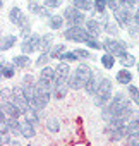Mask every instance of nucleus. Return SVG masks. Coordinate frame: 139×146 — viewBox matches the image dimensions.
Wrapping results in <instances>:
<instances>
[{
	"label": "nucleus",
	"instance_id": "nucleus-1",
	"mask_svg": "<svg viewBox=\"0 0 139 146\" xmlns=\"http://www.w3.org/2000/svg\"><path fill=\"white\" fill-rule=\"evenodd\" d=\"M93 78V70L88 64H79L76 67V70L71 74V79H69V88L72 90H84L88 81Z\"/></svg>",
	"mask_w": 139,
	"mask_h": 146
},
{
	"label": "nucleus",
	"instance_id": "nucleus-2",
	"mask_svg": "<svg viewBox=\"0 0 139 146\" xmlns=\"http://www.w3.org/2000/svg\"><path fill=\"white\" fill-rule=\"evenodd\" d=\"M129 103H130V98H127L124 93H120V91H118V93H115V95H113L112 102H110L107 107H103V108H101V117H103L107 122H110V120H112V119H113V117H115L122 108H124V107H127Z\"/></svg>",
	"mask_w": 139,
	"mask_h": 146
},
{
	"label": "nucleus",
	"instance_id": "nucleus-3",
	"mask_svg": "<svg viewBox=\"0 0 139 146\" xmlns=\"http://www.w3.org/2000/svg\"><path fill=\"white\" fill-rule=\"evenodd\" d=\"M112 98H113V95H112V81L108 78H101L100 88H98V91L95 95V105L103 108L112 102Z\"/></svg>",
	"mask_w": 139,
	"mask_h": 146
},
{
	"label": "nucleus",
	"instance_id": "nucleus-4",
	"mask_svg": "<svg viewBox=\"0 0 139 146\" xmlns=\"http://www.w3.org/2000/svg\"><path fill=\"white\" fill-rule=\"evenodd\" d=\"M64 38L69 40V41H74V43H86L89 38H93L86 28L83 26H69L65 31H64Z\"/></svg>",
	"mask_w": 139,
	"mask_h": 146
},
{
	"label": "nucleus",
	"instance_id": "nucleus-5",
	"mask_svg": "<svg viewBox=\"0 0 139 146\" xmlns=\"http://www.w3.org/2000/svg\"><path fill=\"white\" fill-rule=\"evenodd\" d=\"M103 48L107 50V53H112L115 57H122L127 53V45L124 41H118L115 38H105L103 40Z\"/></svg>",
	"mask_w": 139,
	"mask_h": 146
},
{
	"label": "nucleus",
	"instance_id": "nucleus-6",
	"mask_svg": "<svg viewBox=\"0 0 139 146\" xmlns=\"http://www.w3.org/2000/svg\"><path fill=\"white\" fill-rule=\"evenodd\" d=\"M71 67H69L67 62H58L55 67V81L53 86H62V84H69V79H71Z\"/></svg>",
	"mask_w": 139,
	"mask_h": 146
},
{
	"label": "nucleus",
	"instance_id": "nucleus-7",
	"mask_svg": "<svg viewBox=\"0 0 139 146\" xmlns=\"http://www.w3.org/2000/svg\"><path fill=\"white\" fill-rule=\"evenodd\" d=\"M113 19L120 28H130V24L134 23V16L130 12L129 7H120L113 12Z\"/></svg>",
	"mask_w": 139,
	"mask_h": 146
},
{
	"label": "nucleus",
	"instance_id": "nucleus-8",
	"mask_svg": "<svg viewBox=\"0 0 139 146\" xmlns=\"http://www.w3.org/2000/svg\"><path fill=\"white\" fill-rule=\"evenodd\" d=\"M64 17L69 23V26H81V23H86L84 12L76 9V7H67L65 12H64Z\"/></svg>",
	"mask_w": 139,
	"mask_h": 146
},
{
	"label": "nucleus",
	"instance_id": "nucleus-9",
	"mask_svg": "<svg viewBox=\"0 0 139 146\" xmlns=\"http://www.w3.org/2000/svg\"><path fill=\"white\" fill-rule=\"evenodd\" d=\"M38 43H40V36H38L36 33H31V35L26 36V38L23 40V43H21V50H23V53H24V55L33 53L34 50H38Z\"/></svg>",
	"mask_w": 139,
	"mask_h": 146
},
{
	"label": "nucleus",
	"instance_id": "nucleus-10",
	"mask_svg": "<svg viewBox=\"0 0 139 146\" xmlns=\"http://www.w3.org/2000/svg\"><path fill=\"white\" fill-rule=\"evenodd\" d=\"M2 110H4L11 119H19V117L23 115V112H21L12 102H5V100H2Z\"/></svg>",
	"mask_w": 139,
	"mask_h": 146
},
{
	"label": "nucleus",
	"instance_id": "nucleus-11",
	"mask_svg": "<svg viewBox=\"0 0 139 146\" xmlns=\"http://www.w3.org/2000/svg\"><path fill=\"white\" fill-rule=\"evenodd\" d=\"M84 28L88 29V33H89L93 38H98L100 33H101V24H100L98 19H86V26H84Z\"/></svg>",
	"mask_w": 139,
	"mask_h": 146
},
{
	"label": "nucleus",
	"instance_id": "nucleus-12",
	"mask_svg": "<svg viewBox=\"0 0 139 146\" xmlns=\"http://www.w3.org/2000/svg\"><path fill=\"white\" fill-rule=\"evenodd\" d=\"M115 81L118 84H124V86H129L132 83V74L129 69H120L117 74H115Z\"/></svg>",
	"mask_w": 139,
	"mask_h": 146
},
{
	"label": "nucleus",
	"instance_id": "nucleus-13",
	"mask_svg": "<svg viewBox=\"0 0 139 146\" xmlns=\"http://www.w3.org/2000/svg\"><path fill=\"white\" fill-rule=\"evenodd\" d=\"M52 40H53V36L48 33V35H43V36H40V43H38V50L41 52V53H50V50L53 48L52 46Z\"/></svg>",
	"mask_w": 139,
	"mask_h": 146
},
{
	"label": "nucleus",
	"instance_id": "nucleus-14",
	"mask_svg": "<svg viewBox=\"0 0 139 146\" xmlns=\"http://www.w3.org/2000/svg\"><path fill=\"white\" fill-rule=\"evenodd\" d=\"M100 81H101V78H98V76H95L93 74V78L88 81V84H86V93L89 95V96H95L96 95V91H98V88H100Z\"/></svg>",
	"mask_w": 139,
	"mask_h": 146
},
{
	"label": "nucleus",
	"instance_id": "nucleus-15",
	"mask_svg": "<svg viewBox=\"0 0 139 146\" xmlns=\"http://www.w3.org/2000/svg\"><path fill=\"white\" fill-rule=\"evenodd\" d=\"M0 74H2L4 79L14 78V74H16V65H14V64H5V62H2V64H0Z\"/></svg>",
	"mask_w": 139,
	"mask_h": 146
},
{
	"label": "nucleus",
	"instance_id": "nucleus-16",
	"mask_svg": "<svg viewBox=\"0 0 139 146\" xmlns=\"http://www.w3.org/2000/svg\"><path fill=\"white\" fill-rule=\"evenodd\" d=\"M16 41H17V38H16L14 35H5V36H2V41H0V50H2V52L11 50V48L16 45Z\"/></svg>",
	"mask_w": 139,
	"mask_h": 146
},
{
	"label": "nucleus",
	"instance_id": "nucleus-17",
	"mask_svg": "<svg viewBox=\"0 0 139 146\" xmlns=\"http://www.w3.org/2000/svg\"><path fill=\"white\" fill-rule=\"evenodd\" d=\"M64 23H65L64 16H50L48 17V28L50 29H62Z\"/></svg>",
	"mask_w": 139,
	"mask_h": 146
},
{
	"label": "nucleus",
	"instance_id": "nucleus-18",
	"mask_svg": "<svg viewBox=\"0 0 139 146\" xmlns=\"http://www.w3.org/2000/svg\"><path fill=\"white\" fill-rule=\"evenodd\" d=\"M7 127H9V132L11 134H14V136H19L21 134V122H19V119H11L9 117V120H7V124H5Z\"/></svg>",
	"mask_w": 139,
	"mask_h": 146
},
{
	"label": "nucleus",
	"instance_id": "nucleus-19",
	"mask_svg": "<svg viewBox=\"0 0 139 146\" xmlns=\"http://www.w3.org/2000/svg\"><path fill=\"white\" fill-rule=\"evenodd\" d=\"M12 64H14L17 69H26L31 62H29V57L23 53V55H16V57L12 58Z\"/></svg>",
	"mask_w": 139,
	"mask_h": 146
},
{
	"label": "nucleus",
	"instance_id": "nucleus-20",
	"mask_svg": "<svg viewBox=\"0 0 139 146\" xmlns=\"http://www.w3.org/2000/svg\"><path fill=\"white\" fill-rule=\"evenodd\" d=\"M72 7L86 12V11L93 9V0H72Z\"/></svg>",
	"mask_w": 139,
	"mask_h": 146
},
{
	"label": "nucleus",
	"instance_id": "nucleus-21",
	"mask_svg": "<svg viewBox=\"0 0 139 146\" xmlns=\"http://www.w3.org/2000/svg\"><path fill=\"white\" fill-rule=\"evenodd\" d=\"M127 136H139V120L125 124V137Z\"/></svg>",
	"mask_w": 139,
	"mask_h": 146
},
{
	"label": "nucleus",
	"instance_id": "nucleus-22",
	"mask_svg": "<svg viewBox=\"0 0 139 146\" xmlns=\"http://www.w3.org/2000/svg\"><path fill=\"white\" fill-rule=\"evenodd\" d=\"M118 62L124 65V69H130L132 65H137V62H136L134 55H129V53H125V55L118 57Z\"/></svg>",
	"mask_w": 139,
	"mask_h": 146
},
{
	"label": "nucleus",
	"instance_id": "nucleus-23",
	"mask_svg": "<svg viewBox=\"0 0 139 146\" xmlns=\"http://www.w3.org/2000/svg\"><path fill=\"white\" fill-rule=\"evenodd\" d=\"M36 134V131H34V125L33 124H29V122H23V125H21V136H24V137H33Z\"/></svg>",
	"mask_w": 139,
	"mask_h": 146
},
{
	"label": "nucleus",
	"instance_id": "nucleus-24",
	"mask_svg": "<svg viewBox=\"0 0 139 146\" xmlns=\"http://www.w3.org/2000/svg\"><path fill=\"white\" fill-rule=\"evenodd\" d=\"M40 78H43V79H46V81H55V69L53 67H43L41 69V72H40Z\"/></svg>",
	"mask_w": 139,
	"mask_h": 146
},
{
	"label": "nucleus",
	"instance_id": "nucleus-25",
	"mask_svg": "<svg viewBox=\"0 0 139 146\" xmlns=\"http://www.w3.org/2000/svg\"><path fill=\"white\" fill-rule=\"evenodd\" d=\"M127 95H129L130 102H134L136 105H139V88H137V86L129 84V86H127Z\"/></svg>",
	"mask_w": 139,
	"mask_h": 146
},
{
	"label": "nucleus",
	"instance_id": "nucleus-26",
	"mask_svg": "<svg viewBox=\"0 0 139 146\" xmlns=\"http://www.w3.org/2000/svg\"><path fill=\"white\" fill-rule=\"evenodd\" d=\"M101 65L105 67V69H112L113 65H115V55H112V53H105V55H101Z\"/></svg>",
	"mask_w": 139,
	"mask_h": 146
},
{
	"label": "nucleus",
	"instance_id": "nucleus-27",
	"mask_svg": "<svg viewBox=\"0 0 139 146\" xmlns=\"http://www.w3.org/2000/svg\"><path fill=\"white\" fill-rule=\"evenodd\" d=\"M60 62H76V60H79V55L76 53V50L74 52H65V53H62L60 55V58H58Z\"/></svg>",
	"mask_w": 139,
	"mask_h": 146
},
{
	"label": "nucleus",
	"instance_id": "nucleus-28",
	"mask_svg": "<svg viewBox=\"0 0 139 146\" xmlns=\"http://www.w3.org/2000/svg\"><path fill=\"white\" fill-rule=\"evenodd\" d=\"M67 90H69V84H62V86H53V96L57 100H62L65 95H67Z\"/></svg>",
	"mask_w": 139,
	"mask_h": 146
},
{
	"label": "nucleus",
	"instance_id": "nucleus-29",
	"mask_svg": "<svg viewBox=\"0 0 139 146\" xmlns=\"http://www.w3.org/2000/svg\"><path fill=\"white\" fill-rule=\"evenodd\" d=\"M93 9L98 12V14H105V11L108 9L107 7V0H93Z\"/></svg>",
	"mask_w": 139,
	"mask_h": 146
},
{
	"label": "nucleus",
	"instance_id": "nucleus-30",
	"mask_svg": "<svg viewBox=\"0 0 139 146\" xmlns=\"http://www.w3.org/2000/svg\"><path fill=\"white\" fill-rule=\"evenodd\" d=\"M65 53V45H53V48L50 50V57L52 58H60V55Z\"/></svg>",
	"mask_w": 139,
	"mask_h": 146
},
{
	"label": "nucleus",
	"instance_id": "nucleus-31",
	"mask_svg": "<svg viewBox=\"0 0 139 146\" xmlns=\"http://www.w3.org/2000/svg\"><path fill=\"white\" fill-rule=\"evenodd\" d=\"M46 129H48L50 132H58V131H60V120H57L55 117L48 119V120H46Z\"/></svg>",
	"mask_w": 139,
	"mask_h": 146
},
{
	"label": "nucleus",
	"instance_id": "nucleus-32",
	"mask_svg": "<svg viewBox=\"0 0 139 146\" xmlns=\"http://www.w3.org/2000/svg\"><path fill=\"white\" fill-rule=\"evenodd\" d=\"M24 117H26V122H29V124H33V125H36V124L40 122V117H38V112H36V110H29Z\"/></svg>",
	"mask_w": 139,
	"mask_h": 146
},
{
	"label": "nucleus",
	"instance_id": "nucleus-33",
	"mask_svg": "<svg viewBox=\"0 0 139 146\" xmlns=\"http://www.w3.org/2000/svg\"><path fill=\"white\" fill-rule=\"evenodd\" d=\"M48 60H50V53H40V57H38V60H36V65L43 69V67H46Z\"/></svg>",
	"mask_w": 139,
	"mask_h": 146
},
{
	"label": "nucleus",
	"instance_id": "nucleus-34",
	"mask_svg": "<svg viewBox=\"0 0 139 146\" xmlns=\"http://www.w3.org/2000/svg\"><path fill=\"white\" fill-rule=\"evenodd\" d=\"M64 4V0H43V5L46 9H57Z\"/></svg>",
	"mask_w": 139,
	"mask_h": 146
},
{
	"label": "nucleus",
	"instance_id": "nucleus-35",
	"mask_svg": "<svg viewBox=\"0 0 139 146\" xmlns=\"http://www.w3.org/2000/svg\"><path fill=\"white\" fill-rule=\"evenodd\" d=\"M84 45H86V46H89V48H93V50H100V48H103V43H100L96 38H89Z\"/></svg>",
	"mask_w": 139,
	"mask_h": 146
},
{
	"label": "nucleus",
	"instance_id": "nucleus-36",
	"mask_svg": "<svg viewBox=\"0 0 139 146\" xmlns=\"http://www.w3.org/2000/svg\"><path fill=\"white\" fill-rule=\"evenodd\" d=\"M107 7L112 12H115L117 9H120V2H118V0H107Z\"/></svg>",
	"mask_w": 139,
	"mask_h": 146
},
{
	"label": "nucleus",
	"instance_id": "nucleus-37",
	"mask_svg": "<svg viewBox=\"0 0 139 146\" xmlns=\"http://www.w3.org/2000/svg\"><path fill=\"white\" fill-rule=\"evenodd\" d=\"M103 28H105V31H107V33H110V35H115V33H117V28H115L110 21H105Z\"/></svg>",
	"mask_w": 139,
	"mask_h": 146
},
{
	"label": "nucleus",
	"instance_id": "nucleus-38",
	"mask_svg": "<svg viewBox=\"0 0 139 146\" xmlns=\"http://www.w3.org/2000/svg\"><path fill=\"white\" fill-rule=\"evenodd\" d=\"M76 53L79 55V58H91V53H89V50H84V48H77L76 50Z\"/></svg>",
	"mask_w": 139,
	"mask_h": 146
},
{
	"label": "nucleus",
	"instance_id": "nucleus-39",
	"mask_svg": "<svg viewBox=\"0 0 139 146\" xmlns=\"http://www.w3.org/2000/svg\"><path fill=\"white\" fill-rule=\"evenodd\" d=\"M127 146H139V136H127Z\"/></svg>",
	"mask_w": 139,
	"mask_h": 146
},
{
	"label": "nucleus",
	"instance_id": "nucleus-40",
	"mask_svg": "<svg viewBox=\"0 0 139 146\" xmlns=\"http://www.w3.org/2000/svg\"><path fill=\"white\" fill-rule=\"evenodd\" d=\"M0 144H11L12 141H11V132H7V134H2V137H0Z\"/></svg>",
	"mask_w": 139,
	"mask_h": 146
},
{
	"label": "nucleus",
	"instance_id": "nucleus-41",
	"mask_svg": "<svg viewBox=\"0 0 139 146\" xmlns=\"http://www.w3.org/2000/svg\"><path fill=\"white\" fill-rule=\"evenodd\" d=\"M125 7H129V9L139 7V0H125Z\"/></svg>",
	"mask_w": 139,
	"mask_h": 146
},
{
	"label": "nucleus",
	"instance_id": "nucleus-42",
	"mask_svg": "<svg viewBox=\"0 0 139 146\" xmlns=\"http://www.w3.org/2000/svg\"><path fill=\"white\" fill-rule=\"evenodd\" d=\"M134 23L139 26V7H137V11H136V14H134Z\"/></svg>",
	"mask_w": 139,
	"mask_h": 146
},
{
	"label": "nucleus",
	"instance_id": "nucleus-43",
	"mask_svg": "<svg viewBox=\"0 0 139 146\" xmlns=\"http://www.w3.org/2000/svg\"><path fill=\"white\" fill-rule=\"evenodd\" d=\"M11 146H21V144H19L17 141H12V143H11Z\"/></svg>",
	"mask_w": 139,
	"mask_h": 146
},
{
	"label": "nucleus",
	"instance_id": "nucleus-44",
	"mask_svg": "<svg viewBox=\"0 0 139 146\" xmlns=\"http://www.w3.org/2000/svg\"><path fill=\"white\" fill-rule=\"evenodd\" d=\"M137 72H139V64H137Z\"/></svg>",
	"mask_w": 139,
	"mask_h": 146
},
{
	"label": "nucleus",
	"instance_id": "nucleus-45",
	"mask_svg": "<svg viewBox=\"0 0 139 146\" xmlns=\"http://www.w3.org/2000/svg\"><path fill=\"white\" fill-rule=\"evenodd\" d=\"M29 2H36V0H29Z\"/></svg>",
	"mask_w": 139,
	"mask_h": 146
},
{
	"label": "nucleus",
	"instance_id": "nucleus-46",
	"mask_svg": "<svg viewBox=\"0 0 139 146\" xmlns=\"http://www.w3.org/2000/svg\"><path fill=\"white\" fill-rule=\"evenodd\" d=\"M0 146H5V144H0Z\"/></svg>",
	"mask_w": 139,
	"mask_h": 146
}]
</instances>
